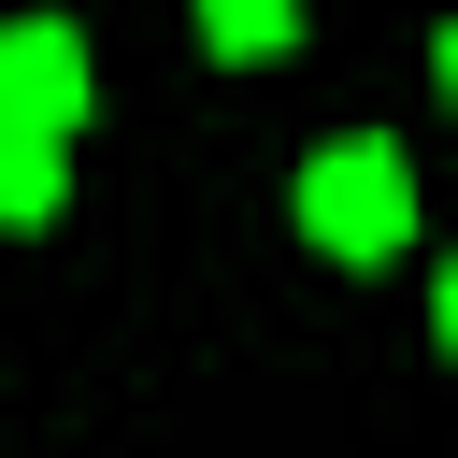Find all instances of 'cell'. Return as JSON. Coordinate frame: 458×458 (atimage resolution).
<instances>
[{"label": "cell", "instance_id": "cell-1", "mask_svg": "<svg viewBox=\"0 0 458 458\" xmlns=\"http://www.w3.org/2000/svg\"><path fill=\"white\" fill-rule=\"evenodd\" d=\"M301 229H315L329 258H401V243H415V172H401V143H329V157L301 172Z\"/></svg>", "mask_w": 458, "mask_h": 458}, {"label": "cell", "instance_id": "cell-4", "mask_svg": "<svg viewBox=\"0 0 458 458\" xmlns=\"http://www.w3.org/2000/svg\"><path fill=\"white\" fill-rule=\"evenodd\" d=\"M200 43L215 57H286L301 43V0H200Z\"/></svg>", "mask_w": 458, "mask_h": 458}, {"label": "cell", "instance_id": "cell-2", "mask_svg": "<svg viewBox=\"0 0 458 458\" xmlns=\"http://www.w3.org/2000/svg\"><path fill=\"white\" fill-rule=\"evenodd\" d=\"M72 114H86V43L72 29H0V129H57L72 143Z\"/></svg>", "mask_w": 458, "mask_h": 458}, {"label": "cell", "instance_id": "cell-3", "mask_svg": "<svg viewBox=\"0 0 458 458\" xmlns=\"http://www.w3.org/2000/svg\"><path fill=\"white\" fill-rule=\"evenodd\" d=\"M72 200V143L57 129H0V229H43Z\"/></svg>", "mask_w": 458, "mask_h": 458}]
</instances>
